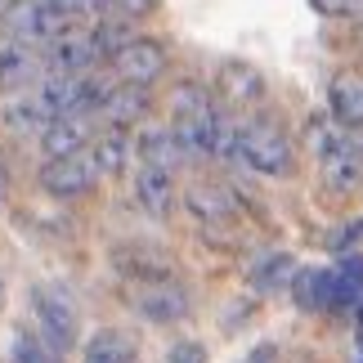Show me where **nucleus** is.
Listing matches in <instances>:
<instances>
[{
    "label": "nucleus",
    "mask_w": 363,
    "mask_h": 363,
    "mask_svg": "<svg viewBox=\"0 0 363 363\" xmlns=\"http://www.w3.org/2000/svg\"><path fill=\"white\" fill-rule=\"evenodd\" d=\"M125 301H130L135 314L152 318V323H175V318L189 314V291L166 278H139V283H125Z\"/></svg>",
    "instance_id": "7ed1b4c3"
},
{
    "label": "nucleus",
    "mask_w": 363,
    "mask_h": 363,
    "mask_svg": "<svg viewBox=\"0 0 363 363\" xmlns=\"http://www.w3.org/2000/svg\"><path fill=\"white\" fill-rule=\"evenodd\" d=\"M363 301V256H345L337 269H332V310L350 314Z\"/></svg>",
    "instance_id": "a211bd4d"
},
{
    "label": "nucleus",
    "mask_w": 363,
    "mask_h": 363,
    "mask_svg": "<svg viewBox=\"0 0 363 363\" xmlns=\"http://www.w3.org/2000/svg\"><path fill=\"white\" fill-rule=\"evenodd\" d=\"M99 59L90 32H63L59 40H50L45 50V72L50 81H63V77H86V67Z\"/></svg>",
    "instance_id": "6e6552de"
},
{
    "label": "nucleus",
    "mask_w": 363,
    "mask_h": 363,
    "mask_svg": "<svg viewBox=\"0 0 363 363\" xmlns=\"http://www.w3.org/2000/svg\"><path fill=\"white\" fill-rule=\"evenodd\" d=\"M81 363H135V341L130 332H117V328H104L86 341V354Z\"/></svg>",
    "instance_id": "6ab92c4d"
},
{
    "label": "nucleus",
    "mask_w": 363,
    "mask_h": 363,
    "mask_svg": "<svg viewBox=\"0 0 363 363\" xmlns=\"http://www.w3.org/2000/svg\"><path fill=\"white\" fill-rule=\"evenodd\" d=\"M36 77H45V54L36 45H5L0 50V90H27Z\"/></svg>",
    "instance_id": "1a4fd4ad"
},
{
    "label": "nucleus",
    "mask_w": 363,
    "mask_h": 363,
    "mask_svg": "<svg viewBox=\"0 0 363 363\" xmlns=\"http://www.w3.org/2000/svg\"><path fill=\"white\" fill-rule=\"evenodd\" d=\"M332 117H337L341 125H363V72H354V67H345V72L332 77Z\"/></svg>",
    "instance_id": "ddd939ff"
},
{
    "label": "nucleus",
    "mask_w": 363,
    "mask_h": 363,
    "mask_svg": "<svg viewBox=\"0 0 363 363\" xmlns=\"http://www.w3.org/2000/svg\"><path fill=\"white\" fill-rule=\"evenodd\" d=\"M247 363H278V350H274V345H260V350L247 354Z\"/></svg>",
    "instance_id": "c85d7f7f"
},
{
    "label": "nucleus",
    "mask_w": 363,
    "mask_h": 363,
    "mask_svg": "<svg viewBox=\"0 0 363 363\" xmlns=\"http://www.w3.org/2000/svg\"><path fill=\"white\" fill-rule=\"evenodd\" d=\"M350 363H363V332H359V341H354V359Z\"/></svg>",
    "instance_id": "c756f323"
},
{
    "label": "nucleus",
    "mask_w": 363,
    "mask_h": 363,
    "mask_svg": "<svg viewBox=\"0 0 363 363\" xmlns=\"http://www.w3.org/2000/svg\"><path fill=\"white\" fill-rule=\"evenodd\" d=\"M13 354H18V363H59V354L50 350L45 341H36V337H18V345H13Z\"/></svg>",
    "instance_id": "5701e85b"
},
{
    "label": "nucleus",
    "mask_w": 363,
    "mask_h": 363,
    "mask_svg": "<svg viewBox=\"0 0 363 363\" xmlns=\"http://www.w3.org/2000/svg\"><path fill=\"white\" fill-rule=\"evenodd\" d=\"M5 121L13 125V130H40V135H45L50 130V113H45V108H40V99H36V94H27V99H18V104H9L5 108Z\"/></svg>",
    "instance_id": "4be33fe9"
},
{
    "label": "nucleus",
    "mask_w": 363,
    "mask_h": 363,
    "mask_svg": "<svg viewBox=\"0 0 363 363\" xmlns=\"http://www.w3.org/2000/svg\"><path fill=\"white\" fill-rule=\"evenodd\" d=\"M291 296L305 314L332 310V269H296L291 278Z\"/></svg>",
    "instance_id": "f3484780"
},
{
    "label": "nucleus",
    "mask_w": 363,
    "mask_h": 363,
    "mask_svg": "<svg viewBox=\"0 0 363 363\" xmlns=\"http://www.w3.org/2000/svg\"><path fill=\"white\" fill-rule=\"evenodd\" d=\"M314 148H318V171L323 184L337 193L363 189V139L350 130L328 125V117H314Z\"/></svg>",
    "instance_id": "f257e3e1"
},
{
    "label": "nucleus",
    "mask_w": 363,
    "mask_h": 363,
    "mask_svg": "<svg viewBox=\"0 0 363 363\" xmlns=\"http://www.w3.org/2000/svg\"><path fill=\"white\" fill-rule=\"evenodd\" d=\"M36 318H40V332H45V345L50 350H67L77 345V305L63 287H36Z\"/></svg>",
    "instance_id": "39448f33"
},
{
    "label": "nucleus",
    "mask_w": 363,
    "mask_h": 363,
    "mask_svg": "<svg viewBox=\"0 0 363 363\" xmlns=\"http://www.w3.org/2000/svg\"><path fill=\"white\" fill-rule=\"evenodd\" d=\"M135 148H139V162H144V166H152V171H171V166L189 162V152H184V139L175 135V125H157V130H144Z\"/></svg>",
    "instance_id": "9d476101"
},
{
    "label": "nucleus",
    "mask_w": 363,
    "mask_h": 363,
    "mask_svg": "<svg viewBox=\"0 0 363 363\" xmlns=\"http://www.w3.org/2000/svg\"><path fill=\"white\" fill-rule=\"evenodd\" d=\"M148 104H152L148 86H108L94 113H104L113 125H130V121H139L148 113Z\"/></svg>",
    "instance_id": "f8f14e48"
},
{
    "label": "nucleus",
    "mask_w": 363,
    "mask_h": 363,
    "mask_svg": "<svg viewBox=\"0 0 363 363\" xmlns=\"http://www.w3.org/2000/svg\"><path fill=\"white\" fill-rule=\"evenodd\" d=\"M125 157H130V139H125L121 130H108L99 144H94V152H90V162H94V171H99L104 179H113V175H121V166H125Z\"/></svg>",
    "instance_id": "aec40b11"
},
{
    "label": "nucleus",
    "mask_w": 363,
    "mask_h": 363,
    "mask_svg": "<svg viewBox=\"0 0 363 363\" xmlns=\"http://www.w3.org/2000/svg\"><path fill=\"white\" fill-rule=\"evenodd\" d=\"M359 238H363V220H354V225L337 229V238H332V247H350V242H359Z\"/></svg>",
    "instance_id": "cd10ccee"
},
{
    "label": "nucleus",
    "mask_w": 363,
    "mask_h": 363,
    "mask_svg": "<svg viewBox=\"0 0 363 363\" xmlns=\"http://www.w3.org/2000/svg\"><path fill=\"white\" fill-rule=\"evenodd\" d=\"M296 278V260L283 256V251H274V256H264L256 269H251V283H256L260 291H278L283 283H291Z\"/></svg>",
    "instance_id": "412c9836"
},
{
    "label": "nucleus",
    "mask_w": 363,
    "mask_h": 363,
    "mask_svg": "<svg viewBox=\"0 0 363 363\" xmlns=\"http://www.w3.org/2000/svg\"><path fill=\"white\" fill-rule=\"evenodd\" d=\"M216 90L225 94L229 104H256L260 94H264V77H260L251 63L229 59L225 67H220V77H216Z\"/></svg>",
    "instance_id": "4468645a"
},
{
    "label": "nucleus",
    "mask_w": 363,
    "mask_h": 363,
    "mask_svg": "<svg viewBox=\"0 0 363 363\" xmlns=\"http://www.w3.org/2000/svg\"><path fill=\"white\" fill-rule=\"evenodd\" d=\"M0 23L18 36V45H36V40H59L67 32V18L50 0H13V5L0 13Z\"/></svg>",
    "instance_id": "20e7f679"
},
{
    "label": "nucleus",
    "mask_w": 363,
    "mask_h": 363,
    "mask_svg": "<svg viewBox=\"0 0 363 363\" xmlns=\"http://www.w3.org/2000/svg\"><path fill=\"white\" fill-rule=\"evenodd\" d=\"M171 363H206V354H202V345L184 341V345H175V350H171Z\"/></svg>",
    "instance_id": "bb28decb"
},
{
    "label": "nucleus",
    "mask_w": 363,
    "mask_h": 363,
    "mask_svg": "<svg viewBox=\"0 0 363 363\" xmlns=\"http://www.w3.org/2000/svg\"><path fill=\"white\" fill-rule=\"evenodd\" d=\"M171 198H175V179L171 171H152V166H139V175H135V202L144 206L148 216H166L171 211Z\"/></svg>",
    "instance_id": "2eb2a0df"
},
{
    "label": "nucleus",
    "mask_w": 363,
    "mask_h": 363,
    "mask_svg": "<svg viewBox=\"0 0 363 363\" xmlns=\"http://www.w3.org/2000/svg\"><path fill=\"white\" fill-rule=\"evenodd\" d=\"M9 5H13V0H0V13H5V9H9Z\"/></svg>",
    "instance_id": "7c9ffc66"
},
{
    "label": "nucleus",
    "mask_w": 363,
    "mask_h": 363,
    "mask_svg": "<svg viewBox=\"0 0 363 363\" xmlns=\"http://www.w3.org/2000/svg\"><path fill=\"white\" fill-rule=\"evenodd\" d=\"M99 184V171H94L90 152H72V157H54L40 166V189L54 193V198H81Z\"/></svg>",
    "instance_id": "0eeeda50"
},
{
    "label": "nucleus",
    "mask_w": 363,
    "mask_h": 363,
    "mask_svg": "<svg viewBox=\"0 0 363 363\" xmlns=\"http://www.w3.org/2000/svg\"><path fill=\"white\" fill-rule=\"evenodd\" d=\"M152 5H157V0H104V13L117 18V23H125V18H144V13H152Z\"/></svg>",
    "instance_id": "b1692460"
},
{
    "label": "nucleus",
    "mask_w": 363,
    "mask_h": 363,
    "mask_svg": "<svg viewBox=\"0 0 363 363\" xmlns=\"http://www.w3.org/2000/svg\"><path fill=\"white\" fill-rule=\"evenodd\" d=\"M108 63H113V72L121 77V86H148V81H157L166 72V50L148 36H130Z\"/></svg>",
    "instance_id": "423d86ee"
},
{
    "label": "nucleus",
    "mask_w": 363,
    "mask_h": 363,
    "mask_svg": "<svg viewBox=\"0 0 363 363\" xmlns=\"http://www.w3.org/2000/svg\"><path fill=\"white\" fill-rule=\"evenodd\" d=\"M63 18H99L104 13V0H50Z\"/></svg>",
    "instance_id": "393cba45"
},
{
    "label": "nucleus",
    "mask_w": 363,
    "mask_h": 363,
    "mask_svg": "<svg viewBox=\"0 0 363 363\" xmlns=\"http://www.w3.org/2000/svg\"><path fill=\"white\" fill-rule=\"evenodd\" d=\"M94 135V125H90V117H63V121H54L45 135H40V144H45V152H50V162L54 157H72V152H81L86 148V139Z\"/></svg>",
    "instance_id": "dca6fc26"
},
{
    "label": "nucleus",
    "mask_w": 363,
    "mask_h": 363,
    "mask_svg": "<svg viewBox=\"0 0 363 363\" xmlns=\"http://www.w3.org/2000/svg\"><path fill=\"white\" fill-rule=\"evenodd\" d=\"M189 211L202 220V229H206V238L211 233H225L233 225V216H238V206H233V198H225V189H189Z\"/></svg>",
    "instance_id": "9b49d317"
},
{
    "label": "nucleus",
    "mask_w": 363,
    "mask_h": 363,
    "mask_svg": "<svg viewBox=\"0 0 363 363\" xmlns=\"http://www.w3.org/2000/svg\"><path fill=\"white\" fill-rule=\"evenodd\" d=\"M328 18H363V0H310Z\"/></svg>",
    "instance_id": "a878e982"
},
{
    "label": "nucleus",
    "mask_w": 363,
    "mask_h": 363,
    "mask_svg": "<svg viewBox=\"0 0 363 363\" xmlns=\"http://www.w3.org/2000/svg\"><path fill=\"white\" fill-rule=\"evenodd\" d=\"M233 162H242L260 175H287L296 157H291V139L283 135V125L260 117V121L238 125V135H233Z\"/></svg>",
    "instance_id": "f03ea898"
}]
</instances>
